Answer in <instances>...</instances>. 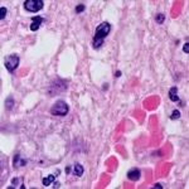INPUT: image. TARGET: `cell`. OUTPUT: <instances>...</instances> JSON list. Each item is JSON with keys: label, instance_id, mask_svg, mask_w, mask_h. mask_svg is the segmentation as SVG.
<instances>
[{"label": "cell", "instance_id": "cell-1", "mask_svg": "<svg viewBox=\"0 0 189 189\" xmlns=\"http://www.w3.org/2000/svg\"><path fill=\"white\" fill-rule=\"evenodd\" d=\"M110 32H111V24H110V23L103 22L100 25H97L96 30H94L93 40H92V47H93L94 49L101 48L102 44H103L105 38L110 34Z\"/></svg>", "mask_w": 189, "mask_h": 189}, {"label": "cell", "instance_id": "cell-2", "mask_svg": "<svg viewBox=\"0 0 189 189\" xmlns=\"http://www.w3.org/2000/svg\"><path fill=\"white\" fill-rule=\"evenodd\" d=\"M69 111V106L67 105L66 101H63V100H59L57 101L52 107H51V115L53 116H59V117H63V116H66Z\"/></svg>", "mask_w": 189, "mask_h": 189}, {"label": "cell", "instance_id": "cell-3", "mask_svg": "<svg viewBox=\"0 0 189 189\" xmlns=\"http://www.w3.org/2000/svg\"><path fill=\"white\" fill-rule=\"evenodd\" d=\"M24 9L29 13H37L39 10L43 9L44 6V2L43 0H25L23 3Z\"/></svg>", "mask_w": 189, "mask_h": 189}, {"label": "cell", "instance_id": "cell-4", "mask_svg": "<svg viewBox=\"0 0 189 189\" xmlns=\"http://www.w3.org/2000/svg\"><path fill=\"white\" fill-rule=\"evenodd\" d=\"M4 65H5V68L11 73L14 72L15 69L18 68L19 66V57L17 54H10L9 57H6L5 62H4Z\"/></svg>", "mask_w": 189, "mask_h": 189}, {"label": "cell", "instance_id": "cell-5", "mask_svg": "<svg viewBox=\"0 0 189 189\" xmlns=\"http://www.w3.org/2000/svg\"><path fill=\"white\" fill-rule=\"evenodd\" d=\"M128 179L131 180V182H137L140 178H141V171L139 168H131L129 171H128Z\"/></svg>", "mask_w": 189, "mask_h": 189}, {"label": "cell", "instance_id": "cell-6", "mask_svg": "<svg viewBox=\"0 0 189 189\" xmlns=\"http://www.w3.org/2000/svg\"><path fill=\"white\" fill-rule=\"evenodd\" d=\"M44 23V19L42 18V17H39V15H37V17H34V18H32V24H30V30L32 32H36V30H38L39 28H40V25Z\"/></svg>", "mask_w": 189, "mask_h": 189}, {"label": "cell", "instance_id": "cell-7", "mask_svg": "<svg viewBox=\"0 0 189 189\" xmlns=\"http://www.w3.org/2000/svg\"><path fill=\"white\" fill-rule=\"evenodd\" d=\"M169 99L171 102H179L180 99L178 96V88L175 86H173L170 90H169Z\"/></svg>", "mask_w": 189, "mask_h": 189}, {"label": "cell", "instance_id": "cell-8", "mask_svg": "<svg viewBox=\"0 0 189 189\" xmlns=\"http://www.w3.org/2000/svg\"><path fill=\"white\" fill-rule=\"evenodd\" d=\"M83 166L80 164V163H76L73 165V170H72V174L76 175V177H82L83 175Z\"/></svg>", "mask_w": 189, "mask_h": 189}, {"label": "cell", "instance_id": "cell-9", "mask_svg": "<svg viewBox=\"0 0 189 189\" xmlns=\"http://www.w3.org/2000/svg\"><path fill=\"white\" fill-rule=\"evenodd\" d=\"M13 164H14L15 166H24V165L27 164V160L22 159V156H20L19 154H17V155L14 156V159H13Z\"/></svg>", "mask_w": 189, "mask_h": 189}, {"label": "cell", "instance_id": "cell-10", "mask_svg": "<svg viewBox=\"0 0 189 189\" xmlns=\"http://www.w3.org/2000/svg\"><path fill=\"white\" fill-rule=\"evenodd\" d=\"M56 175H53V174H49V175H47L45 178H43V180H42V183H43V185L44 187H49L54 180H56Z\"/></svg>", "mask_w": 189, "mask_h": 189}, {"label": "cell", "instance_id": "cell-11", "mask_svg": "<svg viewBox=\"0 0 189 189\" xmlns=\"http://www.w3.org/2000/svg\"><path fill=\"white\" fill-rule=\"evenodd\" d=\"M155 22H156L158 24H163V23L165 22V14H163V13L156 14V15H155Z\"/></svg>", "mask_w": 189, "mask_h": 189}, {"label": "cell", "instance_id": "cell-12", "mask_svg": "<svg viewBox=\"0 0 189 189\" xmlns=\"http://www.w3.org/2000/svg\"><path fill=\"white\" fill-rule=\"evenodd\" d=\"M179 117H180V111H179V110H173L171 115H170V119L171 120H178Z\"/></svg>", "mask_w": 189, "mask_h": 189}, {"label": "cell", "instance_id": "cell-13", "mask_svg": "<svg viewBox=\"0 0 189 189\" xmlns=\"http://www.w3.org/2000/svg\"><path fill=\"white\" fill-rule=\"evenodd\" d=\"M5 105H6V108L8 110H11L13 106H14V99L13 97H8L6 101H5Z\"/></svg>", "mask_w": 189, "mask_h": 189}, {"label": "cell", "instance_id": "cell-14", "mask_svg": "<svg viewBox=\"0 0 189 189\" xmlns=\"http://www.w3.org/2000/svg\"><path fill=\"white\" fill-rule=\"evenodd\" d=\"M0 13H2V15H0V19L4 20V18L6 17V13H8V9L5 6H2L0 8Z\"/></svg>", "mask_w": 189, "mask_h": 189}, {"label": "cell", "instance_id": "cell-15", "mask_svg": "<svg viewBox=\"0 0 189 189\" xmlns=\"http://www.w3.org/2000/svg\"><path fill=\"white\" fill-rule=\"evenodd\" d=\"M83 10H85V4H78V5L76 6V13H77V14L82 13Z\"/></svg>", "mask_w": 189, "mask_h": 189}, {"label": "cell", "instance_id": "cell-16", "mask_svg": "<svg viewBox=\"0 0 189 189\" xmlns=\"http://www.w3.org/2000/svg\"><path fill=\"white\" fill-rule=\"evenodd\" d=\"M188 44H189V43L187 42V43L184 44V47H183V51H184L185 53H188V52H189V45H188Z\"/></svg>", "mask_w": 189, "mask_h": 189}, {"label": "cell", "instance_id": "cell-17", "mask_svg": "<svg viewBox=\"0 0 189 189\" xmlns=\"http://www.w3.org/2000/svg\"><path fill=\"white\" fill-rule=\"evenodd\" d=\"M120 76H121V72H120V71H117V72H116V77H120Z\"/></svg>", "mask_w": 189, "mask_h": 189}, {"label": "cell", "instance_id": "cell-18", "mask_svg": "<svg viewBox=\"0 0 189 189\" xmlns=\"http://www.w3.org/2000/svg\"><path fill=\"white\" fill-rule=\"evenodd\" d=\"M155 188H163L160 184H155Z\"/></svg>", "mask_w": 189, "mask_h": 189}]
</instances>
